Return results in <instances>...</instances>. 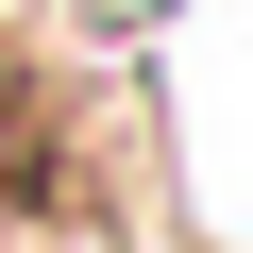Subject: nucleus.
Masks as SVG:
<instances>
[{
    "label": "nucleus",
    "instance_id": "1",
    "mask_svg": "<svg viewBox=\"0 0 253 253\" xmlns=\"http://www.w3.org/2000/svg\"><path fill=\"white\" fill-rule=\"evenodd\" d=\"M68 203V101H51V68L0 34V219H51Z\"/></svg>",
    "mask_w": 253,
    "mask_h": 253
}]
</instances>
